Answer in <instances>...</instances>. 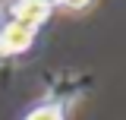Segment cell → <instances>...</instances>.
I'll return each instance as SVG.
<instances>
[{
	"label": "cell",
	"instance_id": "cell-1",
	"mask_svg": "<svg viewBox=\"0 0 126 120\" xmlns=\"http://www.w3.org/2000/svg\"><path fill=\"white\" fill-rule=\"evenodd\" d=\"M88 85H92V79L82 73H60L47 85V95L22 120H66V111L88 92Z\"/></svg>",
	"mask_w": 126,
	"mask_h": 120
},
{
	"label": "cell",
	"instance_id": "cell-4",
	"mask_svg": "<svg viewBox=\"0 0 126 120\" xmlns=\"http://www.w3.org/2000/svg\"><path fill=\"white\" fill-rule=\"evenodd\" d=\"M57 6H66V10H85L92 0H54Z\"/></svg>",
	"mask_w": 126,
	"mask_h": 120
},
{
	"label": "cell",
	"instance_id": "cell-3",
	"mask_svg": "<svg viewBox=\"0 0 126 120\" xmlns=\"http://www.w3.org/2000/svg\"><path fill=\"white\" fill-rule=\"evenodd\" d=\"M54 13V3L50 0H16L13 10H10V19H19L32 29H41Z\"/></svg>",
	"mask_w": 126,
	"mask_h": 120
},
{
	"label": "cell",
	"instance_id": "cell-2",
	"mask_svg": "<svg viewBox=\"0 0 126 120\" xmlns=\"http://www.w3.org/2000/svg\"><path fill=\"white\" fill-rule=\"evenodd\" d=\"M35 35L38 29H32L19 19H10L3 29H0V57H13V54H22L35 44Z\"/></svg>",
	"mask_w": 126,
	"mask_h": 120
}]
</instances>
